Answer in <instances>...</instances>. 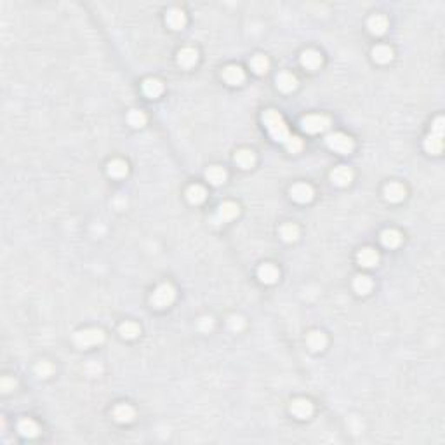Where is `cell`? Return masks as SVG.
I'll list each match as a JSON object with an SVG mask.
<instances>
[{
  "label": "cell",
  "mask_w": 445,
  "mask_h": 445,
  "mask_svg": "<svg viewBox=\"0 0 445 445\" xmlns=\"http://www.w3.org/2000/svg\"><path fill=\"white\" fill-rule=\"evenodd\" d=\"M263 122H265L266 129H268V133L271 138L275 139V141L278 143H285L287 138H289V129H287L285 122H283L282 115L278 112H275V110H268V112H265V115H263Z\"/></svg>",
  "instance_id": "cell-1"
},
{
  "label": "cell",
  "mask_w": 445,
  "mask_h": 445,
  "mask_svg": "<svg viewBox=\"0 0 445 445\" xmlns=\"http://www.w3.org/2000/svg\"><path fill=\"white\" fill-rule=\"evenodd\" d=\"M103 339H104V334H103V330H99V329L78 330V332H75V336H73V341L78 348H89V346L99 345V343H103Z\"/></svg>",
  "instance_id": "cell-2"
},
{
  "label": "cell",
  "mask_w": 445,
  "mask_h": 445,
  "mask_svg": "<svg viewBox=\"0 0 445 445\" xmlns=\"http://www.w3.org/2000/svg\"><path fill=\"white\" fill-rule=\"evenodd\" d=\"M174 298H176L174 287L171 283H162V285L156 287L153 296H151V304L155 308H159V310H162V308H167L174 301Z\"/></svg>",
  "instance_id": "cell-3"
},
{
  "label": "cell",
  "mask_w": 445,
  "mask_h": 445,
  "mask_svg": "<svg viewBox=\"0 0 445 445\" xmlns=\"http://www.w3.org/2000/svg\"><path fill=\"white\" fill-rule=\"evenodd\" d=\"M325 143H327V146L330 148V150L337 151V153H351V150H353V139L350 138V136L346 134H341V133H334V134H329L327 138H325Z\"/></svg>",
  "instance_id": "cell-4"
},
{
  "label": "cell",
  "mask_w": 445,
  "mask_h": 445,
  "mask_svg": "<svg viewBox=\"0 0 445 445\" xmlns=\"http://www.w3.org/2000/svg\"><path fill=\"white\" fill-rule=\"evenodd\" d=\"M301 125L306 133L310 134H317V133H322L329 127V118L325 115H308L301 120Z\"/></svg>",
  "instance_id": "cell-5"
},
{
  "label": "cell",
  "mask_w": 445,
  "mask_h": 445,
  "mask_svg": "<svg viewBox=\"0 0 445 445\" xmlns=\"http://www.w3.org/2000/svg\"><path fill=\"white\" fill-rule=\"evenodd\" d=\"M239 213H240V209H239V205H237V203H233V202H224V203H221V205H219L218 214H216L214 221H218L216 224L231 221V219H235L237 216H239Z\"/></svg>",
  "instance_id": "cell-6"
},
{
  "label": "cell",
  "mask_w": 445,
  "mask_h": 445,
  "mask_svg": "<svg viewBox=\"0 0 445 445\" xmlns=\"http://www.w3.org/2000/svg\"><path fill=\"white\" fill-rule=\"evenodd\" d=\"M291 412L299 419H306L313 414V405L306 398H296L291 404Z\"/></svg>",
  "instance_id": "cell-7"
},
{
  "label": "cell",
  "mask_w": 445,
  "mask_h": 445,
  "mask_svg": "<svg viewBox=\"0 0 445 445\" xmlns=\"http://www.w3.org/2000/svg\"><path fill=\"white\" fill-rule=\"evenodd\" d=\"M291 197L299 203H306L313 198V188L306 183H298L291 188Z\"/></svg>",
  "instance_id": "cell-8"
},
{
  "label": "cell",
  "mask_w": 445,
  "mask_h": 445,
  "mask_svg": "<svg viewBox=\"0 0 445 445\" xmlns=\"http://www.w3.org/2000/svg\"><path fill=\"white\" fill-rule=\"evenodd\" d=\"M257 277H259V280L263 283H275L278 280V277H280V271H278V268L275 265H271V263H265V265H261L259 270H257Z\"/></svg>",
  "instance_id": "cell-9"
},
{
  "label": "cell",
  "mask_w": 445,
  "mask_h": 445,
  "mask_svg": "<svg viewBox=\"0 0 445 445\" xmlns=\"http://www.w3.org/2000/svg\"><path fill=\"white\" fill-rule=\"evenodd\" d=\"M330 179H332V183L336 186H348L351 179H353V172H351L350 167L341 165V167L334 169L332 174H330Z\"/></svg>",
  "instance_id": "cell-10"
},
{
  "label": "cell",
  "mask_w": 445,
  "mask_h": 445,
  "mask_svg": "<svg viewBox=\"0 0 445 445\" xmlns=\"http://www.w3.org/2000/svg\"><path fill=\"white\" fill-rule=\"evenodd\" d=\"M367 28L372 35H383L388 28V19L383 14H376L367 21Z\"/></svg>",
  "instance_id": "cell-11"
},
{
  "label": "cell",
  "mask_w": 445,
  "mask_h": 445,
  "mask_svg": "<svg viewBox=\"0 0 445 445\" xmlns=\"http://www.w3.org/2000/svg\"><path fill=\"white\" fill-rule=\"evenodd\" d=\"M223 78L226 80L230 86H240L244 82L245 75H244V70L240 66H228L224 68L223 71Z\"/></svg>",
  "instance_id": "cell-12"
},
{
  "label": "cell",
  "mask_w": 445,
  "mask_h": 445,
  "mask_svg": "<svg viewBox=\"0 0 445 445\" xmlns=\"http://www.w3.org/2000/svg\"><path fill=\"white\" fill-rule=\"evenodd\" d=\"M301 65H303L304 68H308V70H317V68L322 65V56L317 53V50L308 49L301 54Z\"/></svg>",
  "instance_id": "cell-13"
},
{
  "label": "cell",
  "mask_w": 445,
  "mask_h": 445,
  "mask_svg": "<svg viewBox=\"0 0 445 445\" xmlns=\"http://www.w3.org/2000/svg\"><path fill=\"white\" fill-rule=\"evenodd\" d=\"M405 186H402L400 183H389L386 185V188H384V197H386V200L389 202H400L405 198Z\"/></svg>",
  "instance_id": "cell-14"
},
{
  "label": "cell",
  "mask_w": 445,
  "mask_h": 445,
  "mask_svg": "<svg viewBox=\"0 0 445 445\" xmlns=\"http://www.w3.org/2000/svg\"><path fill=\"white\" fill-rule=\"evenodd\" d=\"M357 259H358V263L362 266H365V268H371V266H376L379 263V254L376 252L374 249L365 247V249H362V251L358 252Z\"/></svg>",
  "instance_id": "cell-15"
},
{
  "label": "cell",
  "mask_w": 445,
  "mask_h": 445,
  "mask_svg": "<svg viewBox=\"0 0 445 445\" xmlns=\"http://www.w3.org/2000/svg\"><path fill=\"white\" fill-rule=\"evenodd\" d=\"M167 24L172 30H183L186 24V16L181 9H171L167 12Z\"/></svg>",
  "instance_id": "cell-16"
},
{
  "label": "cell",
  "mask_w": 445,
  "mask_h": 445,
  "mask_svg": "<svg viewBox=\"0 0 445 445\" xmlns=\"http://www.w3.org/2000/svg\"><path fill=\"white\" fill-rule=\"evenodd\" d=\"M277 86L282 92H292L296 87H298V80H296V77L292 73L283 71V73H280L277 77Z\"/></svg>",
  "instance_id": "cell-17"
},
{
  "label": "cell",
  "mask_w": 445,
  "mask_h": 445,
  "mask_svg": "<svg viewBox=\"0 0 445 445\" xmlns=\"http://www.w3.org/2000/svg\"><path fill=\"white\" fill-rule=\"evenodd\" d=\"M197 59H198V53L193 47H185L177 53V61H179V65L185 66V68L193 66L195 63H197Z\"/></svg>",
  "instance_id": "cell-18"
},
{
  "label": "cell",
  "mask_w": 445,
  "mask_h": 445,
  "mask_svg": "<svg viewBox=\"0 0 445 445\" xmlns=\"http://www.w3.org/2000/svg\"><path fill=\"white\" fill-rule=\"evenodd\" d=\"M205 177L207 181H211V185L219 186L226 181V171H224L223 167H219V165H213V167L207 169Z\"/></svg>",
  "instance_id": "cell-19"
},
{
  "label": "cell",
  "mask_w": 445,
  "mask_h": 445,
  "mask_svg": "<svg viewBox=\"0 0 445 445\" xmlns=\"http://www.w3.org/2000/svg\"><path fill=\"white\" fill-rule=\"evenodd\" d=\"M372 58H374V61L379 63V65H386V63H389L393 59V50L391 47H388V45H378V47L372 49Z\"/></svg>",
  "instance_id": "cell-20"
},
{
  "label": "cell",
  "mask_w": 445,
  "mask_h": 445,
  "mask_svg": "<svg viewBox=\"0 0 445 445\" xmlns=\"http://www.w3.org/2000/svg\"><path fill=\"white\" fill-rule=\"evenodd\" d=\"M162 91H164V86L160 80L146 78L145 82H143V92H145L148 97H159L162 94Z\"/></svg>",
  "instance_id": "cell-21"
},
{
  "label": "cell",
  "mask_w": 445,
  "mask_h": 445,
  "mask_svg": "<svg viewBox=\"0 0 445 445\" xmlns=\"http://www.w3.org/2000/svg\"><path fill=\"white\" fill-rule=\"evenodd\" d=\"M113 417H115L118 423H130L134 419V409L127 404H120L113 410Z\"/></svg>",
  "instance_id": "cell-22"
},
{
  "label": "cell",
  "mask_w": 445,
  "mask_h": 445,
  "mask_svg": "<svg viewBox=\"0 0 445 445\" xmlns=\"http://www.w3.org/2000/svg\"><path fill=\"white\" fill-rule=\"evenodd\" d=\"M18 431L23 436H28V438H33V436L39 435V425L32 419H21L18 423Z\"/></svg>",
  "instance_id": "cell-23"
},
{
  "label": "cell",
  "mask_w": 445,
  "mask_h": 445,
  "mask_svg": "<svg viewBox=\"0 0 445 445\" xmlns=\"http://www.w3.org/2000/svg\"><path fill=\"white\" fill-rule=\"evenodd\" d=\"M205 195H207L205 190H203L200 185H193L186 190V198H188V202L193 203V205H198V203L205 200Z\"/></svg>",
  "instance_id": "cell-24"
},
{
  "label": "cell",
  "mask_w": 445,
  "mask_h": 445,
  "mask_svg": "<svg viewBox=\"0 0 445 445\" xmlns=\"http://www.w3.org/2000/svg\"><path fill=\"white\" fill-rule=\"evenodd\" d=\"M235 162L239 164L242 169H251L254 162H256V155H254V151H251V150H240V151H237V155H235Z\"/></svg>",
  "instance_id": "cell-25"
},
{
  "label": "cell",
  "mask_w": 445,
  "mask_h": 445,
  "mask_svg": "<svg viewBox=\"0 0 445 445\" xmlns=\"http://www.w3.org/2000/svg\"><path fill=\"white\" fill-rule=\"evenodd\" d=\"M325 345H327V337H325L324 332L315 330V332H311L310 336H308V346H310L313 351H322L325 348Z\"/></svg>",
  "instance_id": "cell-26"
},
{
  "label": "cell",
  "mask_w": 445,
  "mask_h": 445,
  "mask_svg": "<svg viewBox=\"0 0 445 445\" xmlns=\"http://www.w3.org/2000/svg\"><path fill=\"white\" fill-rule=\"evenodd\" d=\"M381 242H383L384 247L393 249L402 242V235L397 230H386V231H383V235H381Z\"/></svg>",
  "instance_id": "cell-27"
},
{
  "label": "cell",
  "mask_w": 445,
  "mask_h": 445,
  "mask_svg": "<svg viewBox=\"0 0 445 445\" xmlns=\"http://www.w3.org/2000/svg\"><path fill=\"white\" fill-rule=\"evenodd\" d=\"M353 287L360 296H365L372 291V282H371V278L365 277V275H358L353 282Z\"/></svg>",
  "instance_id": "cell-28"
},
{
  "label": "cell",
  "mask_w": 445,
  "mask_h": 445,
  "mask_svg": "<svg viewBox=\"0 0 445 445\" xmlns=\"http://www.w3.org/2000/svg\"><path fill=\"white\" fill-rule=\"evenodd\" d=\"M108 174L112 177H124L127 174V164L124 160H112L108 164Z\"/></svg>",
  "instance_id": "cell-29"
},
{
  "label": "cell",
  "mask_w": 445,
  "mask_h": 445,
  "mask_svg": "<svg viewBox=\"0 0 445 445\" xmlns=\"http://www.w3.org/2000/svg\"><path fill=\"white\" fill-rule=\"evenodd\" d=\"M425 148H426L428 153L438 155L440 151H442V138H438V136H435V134H430L425 141Z\"/></svg>",
  "instance_id": "cell-30"
},
{
  "label": "cell",
  "mask_w": 445,
  "mask_h": 445,
  "mask_svg": "<svg viewBox=\"0 0 445 445\" xmlns=\"http://www.w3.org/2000/svg\"><path fill=\"white\" fill-rule=\"evenodd\" d=\"M280 237L285 240V242H294V240H298V237H299V228L292 223L283 224V226L280 228Z\"/></svg>",
  "instance_id": "cell-31"
},
{
  "label": "cell",
  "mask_w": 445,
  "mask_h": 445,
  "mask_svg": "<svg viewBox=\"0 0 445 445\" xmlns=\"http://www.w3.org/2000/svg\"><path fill=\"white\" fill-rule=\"evenodd\" d=\"M251 66H252V70L256 71L257 75H263V73H266V71H268L270 63H268V59H266L265 56L256 54V56L252 58V61H251Z\"/></svg>",
  "instance_id": "cell-32"
},
{
  "label": "cell",
  "mask_w": 445,
  "mask_h": 445,
  "mask_svg": "<svg viewBox=\"0 0 445 445\" xmlns=\"http://www.w3.org/2000/svg\"><path fill=\"white\" fill-rule=\"evenodd\" d=\"M120 336L124 339H134L136 336L139 334V327L138 324H134V322H125V324L120 325Z\"/></svg>",
  "instance_id": "cell-33"
},
{
  "label": "cell",
  "mask_w": 445,
  "mask_h": 445,
  "mask_svg": "<svg viewBox=\"0 0 445 445\" xmlns=\"http://www.w3.org/2000/svg\"><path fill=\"white\" fill-rule=\"evenodd\" d=\"M127 120L133 127H143L146 124V115L139 110H130L129 115H127Z\"/></svg>",
  "instance_id": "cell-34"
},
{
  "label": "cell",
  "mask_w": 445,
  "mask_h": 445,
  "mask_svg": "<svg viewBox=\"0 0 445 445\" xmlns=\"http://www.w3.org/2000/svg\"><path fill=\"white\" fill-rule=\"evenodd\" d=\"M53 371H54V367H53V363L50 362H39L35 365V372H37V376H39V378H49L50 374H53Z\"/></svg>",
  "instance_id": "cell-35"
},
{
  "label": "cell",
  "mask_w": 445,
  "mask_h": 445,
  "mask_svg": "<svg viewBox=\"0 0 445 445\" xmlns=\"http://www.w3.org/2000/svg\"><path fill=\"white\" fill-rule=\"evenodd\" d=\"M283 145H285V148L291 153H298V151H301V148H303V141H301L298 136H289Z\"/></svg>",
  "instance_id": "cell-36"
},
{
  "label": "cell",
  "mask_w": 445,
  "mask_h": 445,
  "mask_svg": "<svg viewBox=\"0 0 445 445\" xmlns=\"http://www.w3.org/2000/svg\"><path fill=\"white\" fill-rule=\"evenodd\" d=\"M228 327H230L233 332H239V330H242L245 327V320L240 315H231L230 319H228Z\"/></svg>",
  "instance_id": "cell-37"
},
{
  "label": "cell",
  "mask_w": 445,
  "mask_h": 445,
  "mask_svg": "<svg viewBox=\"0 0 445 445\" xmlns=\"http://www.w3.org/2000/svg\"><path fill=\"white\" fill-rule=\"evenodd\" d=\"M0 386H2L4 393H9V391H12V389L16 388V381L12 378H4L2 381H0Z\"/></svg>",
  "instance_id": "cell-38"
},
{
  "label": "cell",
  "mask_w": 445,
  "mask_h": 445,
  "mask_svg": "<svg viewBox=\"0 0 445 445\" xmlns=\"http://www.w3.org/2000/svg\"><path fill=\"white\" fill-rule=\"evenodd\" d=\"M213 325H214V322L211 317H203V319L198 320V329L200 330H211L213 329Z\"/></svg>",
  "instance_id": "cell-39"
},
{
  "label": "cell",
  "mask_w": 445,
  "mask_h": 445,
  "mask_svg": "<svg viewBox=\"0 0 445 445\" xmlns=\"http://www.w3.org/2000/svg\"><path fill=\"white\" fill-rule=\"evenodd\" d=\"M433 134L438 136V138H442V136H443V118L442 117H438L435 120V124H433Z\"/></svg>",
  "instance_id": "cell-40"
},
{
  "label": "cell",
  "mask_w": 445,
  "mask_h": 445,
  "mask_svg": "<svg viewBox=\"0 0 445 445\" xmlns=\"http://www.w3.org/2000/svg\"><path fill=\"white\" fill-rule=\"evenodd\" d=\"M87 371H89V372H91V374H92V376H97V372H99V371H101V367H99V365H97V363H96V362H91V363H89V365H87Z\"/></svg>",
  "instance_id": "cell-41"
}]
</instances>
